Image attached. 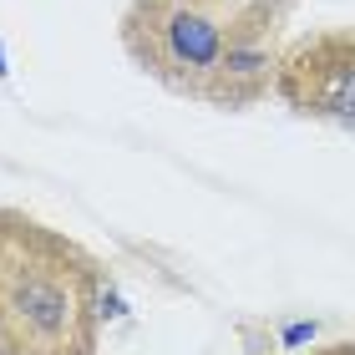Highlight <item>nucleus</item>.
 Masks as SVG:
<instances>
[{
	"mask_svg": "<svg viewBox=\"0 0 355 355\" xmlns=\"http://www.w3.org/2000/svg\"><path fill=\"white\" fill-rule=\"evenodd\" d=\"M279 10L234 0H132L122 10V46L153 82L208 107H249L274 87Z\"/></svg>",
	"mask_w": 355,
	"mask_h": 355,
	"instance_id": "nucleus-1",
	"label": "nucleus"
},
{
	"mask_svg": "<svg viewBox=\"0 0 355 355\" xmlns=\"http://www.w3.org/2000/svg\"><path fill=\"white\" fill-rule=\"evenodd\" d=\"M107 269L51 223L0 208V355H96Z\"/></svg>",
	"mask_w": 355,
	"mask_h": 355,
	"instance_id": "nucleus-2",
	"label": "nucleus"
},
{
	"mask_svg": "<svg viewBox=\"0 0 355 355\" xmlns=\"http://www.w3.org/2000/svg\"><path fill=\"white\" fill-rule=\"evenodd\" d=\"M274 92L304 117L355 132V31H325L289 46L274 71Z\"/></svg>",
	"mask_w": 355,
	"mask_h": 355,
	"instance_id": "nucleus-3",
	"label": "nucleus"
},
{
	"mask_svg": "<svg viewBox=\"0 0 355 355\" xmlns=\"http://www.w3.org/2000/svg\"><path fill=\"white\" fill-rule=\"evenodd\" d=\"M234 6H254V10H279V15H284V6H289V0H234Z\"/></svg>",
	"mask_w": 355,
	"mask_h": 355,
	"instance_id": "nucleus-4",
	"label": "nucleus"
},
{
	"mask_svg": "<svg viewBox=\"0 0 355 355\" xmlns=\"http://www.w3.org/2000/svg\"><path fill=\"white\" fill-rule=\"evenodd\" d=\"M315 355H355V340H340V345H330V350H315Z\"/></svg>",
	"mask_w": 355,
	"mask_h": 355,
	"instance_id": "nucleus-5",
	"label": "nucleus"
}]
</instances>
